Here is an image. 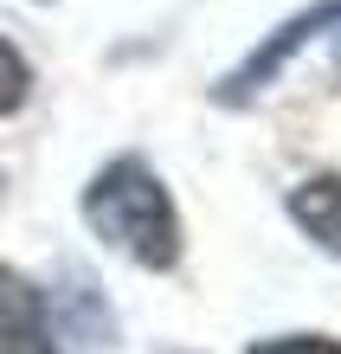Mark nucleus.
<instances>
[{
  "label": "nucleus",
  "mask_w": 341,
  "mask_h": 354,
  "mask_svg": "<svg viewBox=\"0 0 341 354\" xmlns=\"http://www.w3.org/2000/svg\"><path fill=\"white\" fill-rule=\"evenodd\" d=\"M322 32H341V0H315V7H303L296 19H284L270 39H258L245 65H232L219 84H212V103H225V110H245V103H258V97L277 84V77H284L290 58L303 52L309 39H322Z\"/></svg>",
  "instance_id": "2"
},
{
  "label": "nucleus",
  "mask_w": 341,
  "mask_h": 354,
  "mask_svg": "<svg viewBox=\"0 0 341 354\" xmlns=\"http://www.w3.org/2000/svg\"><path fill=\"white\" fill-rule=\"evenodd\" d=\"M84 225L110 245V252L136 258L142 270H174L181 264V213L167 200L161 174L142 155H116L103 161L97 180L84 187Z\"/></svg>",
  "instance_id": "1"
},
{
  "label": "nucleus",
  "mask_w": 341,
  "mask_h": 354,
  "mask_svg": "<svg viewBox=\"0 0 341 354\" xmlns=\"http://www.w3.org/2000/svg\"><path fill=\"white\" fill-rule=\"evenodd\" d=\"M26 91H33V65L19 58L13 39H0V116H13L26 103Z\"/></svg>",
  "instance_id": "5"
},
{
  "label": "nucleus",
  "mask_w": 341,
  "mask_h": 354,
  "mask_svg": "<svg viewBox=\"0 0 341 354\" xmlns=\"http://www.w3.org/2000/svg\"><path fill=\"white\" fill-rule=\"evenodd\" d=\"M251 354H341L335 335H264L251 342Z\"/></svg>",
  "instance_id": "6"
},
{
  "label": "nucleus",
  "mask_w": 341,
  "mask_h": 354,
  "mask_svg": "<svg viewBox=\"0 0 341 354\" xmlns=\"http://www.w3.org/2000/svg\"><path fill=\"white\" fill-rule=\"evenodd\" d=\"M290 219L322 245V252L341 258V174H315L303 187H290Z\"/></svg>",
  "instance_id": "4"
},
{
  "label": "nucleus",
  "mask_w": 341,
  "mask_h": 354,
  "mask_svg": "<svg viewBox=\"0 0 341 354\" xmlns=\"http://www.w3.org/2000/svg\"><path fill=\"white\" fill-rule=\"evenodd\" d=\"M0 354H58L46 297L26 270L0 264Z\"/></svg>",
  "instance_id": "3"
}]
</instances>
